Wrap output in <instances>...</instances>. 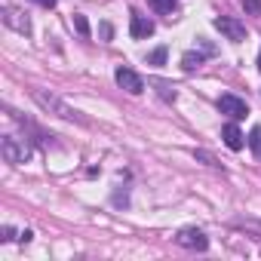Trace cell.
Instances as JSON below:
<instances>
[{
  "mask_svg": "<svg viewBox=\"0 0 261 261\" xmlns=\"http://www.w3.org/2000/svg\"><path fill=\"white\" fill-rule=\"evenodd\" d=\"M0 151H4L7 163H25L31 157V148L25 145V139H16V136H7L0 142Z\"/></svg>",
  "mask_w": 261,
  "mask_h": 261,
  "instance_id": "cell-1",
  "label": "cell"
},
{
  "mask_svg": "<svg viewBox=\"0 0 261 261\" xmlns=\"http://www.w3.org/2000/svg\"><path fill=\"white\" fill-rule=\"evenodd\" d=\"M212 25H215L227 40H233V43H243V40H246V25L237 22V19H230V16H215Z\"/></svg>",
  "mask_w": 261,
  "mask_h": 261,
  "instance_id": "cell-2",
  "label": "cell"
},
{
  "mask_svg": "<svg viewBox=\"0 0 261 261\" xmlns=\"http://www.w3.org/2000/svg\"><path fill=\"white\" fill-rule=\"evenodd\" d=\"M34 98H37V105L40 108H46V111H59V117H65V120H83L77 111H71L65 101H59L56 95H46V92H40V89H34Z\"/></svg>",
  "mask_w": 261,
  "mask_h": 261,
  "instance_id": "cell-3",
  "label": "cell"
},
{
  "mask_svg": "<svg viewBox=\"0 0 261 261\" xmlns=\"http://www.w3.org/2000/svg\"><path fill=\"white\" fill-rule=\"evenodd\" d=\"M218 111H221V114H227L230 120H243V117L249 114V105H246L243 98H237V95H230V92H227V95H221V98H218Z\"/></svg>",
  "mask_w": 261,
  "mask_h": 261,
  "instance_id": "cell-4",
  "label": "cell"
},
{
  "mask_svg": "<svg viewBox=\"0 0 261 261\" xmlns=\"http://www.w3.org/2000/svg\"><path fill=\"white\" fill-rule=\"evenodd\" d=\"M175 240H178V246H185V249H197V252H206V249H209L206 233L197 230V227H185V230H178Z\"/></svg>",
  "mask_w": 261,
  "mask_h": 261,
  "instance_id": "cell-5",
  "label": "cell"
},
{
  "mask_svg": "<svg viewBox=\"0 0 261 261\" xmlns=\"http://www.w3.org/2000/svg\"><path fill=\"white\" fill-rule=\"evenodd\" d=\"M117 83L126 89V92H133V95H139V92H145V80L136 74V71H129V68H117Z\"/></svg>",
  "mask_w": 261,
  "mask_h": 261,
  "instance_id": "cell-6",
  "label": "cell"
},
{
  "mask_svg": "<svg viewBox=\"0 0 261 261\" xmlns=\"http://www.w3.org/2000/svg\"><path fill=\"white\" fill-rule=\"evenodd\" d=\"M129 34H133L136 40H145V37L154 34V22L148 16H142V13H133L129 16Z\"/></svg>",
  "mask_w": 261,
  "mask_h": 261,
  "instance_id": "cell-7",
  "label": "cell"
},
{
  "mask_svg": "<svg viewBox=\"0 0 261 261\" xmlns=\"http://www.w3.org/2000/svg\"><path fill=\"white\" fill-rule=\"evenodd\" d=\"M0 16H4V22H7L13 31H19V34H31V22H28V16H25V13H19V10L7 7Z\"/></svg>",
  "mask_w": 261,
  "mask_h": 261,
  "instance_id": "cell-8",
  "label": "cell"
},
{
  "mask_svg": "<svg viewBox=\"0 0 261 261\" xmlns=\"http://www.w3.org/2000/svg\"><path fill=\"white\" fill-rule=\"evenodd\" d=\"M221 139H224V145H227L230 151H243V145H246V136L240 133L237 123H227V126L221 129Z\"/></svg>",
  "mask_w": 261,
  "mask_h": 261,
  "instance_id": "cell-9",
  "label": "cell"
},
{
  "mask_svg": "<svg viewBox=\"0 0 261 261\" xmlns=\"http://www.w3.org/2000/svg\"><path fill=\"white\" fill-rule=\"evenodd\" d=\"M200 65H203V56H200V53H185V56H181V68H185V71H197Z\"/></svg>",
  "mask_w": 261,
  "mask_h": 261,
  "instance_id": "cell-10",
  "label": "cell"
},
{
  "mask_svg": "<svg viewBox=\"0 0 261 261\" xmlns=\"http://www.w3.org/2000/svg\"><path fill=\"white\" fill-rule=\"evenodd\" d=\"M249 148H252V154L261 160V126H255L252 133H249Z\"/></svg>",
  "mask_w": 261,
  "mask_h": 261,
  "instance_id": "cell-11",
  "label": "cell"
},
{
  "mask_svg": "<svg viewBox=\"0 0 261 261\" xmlns=\"http://www.w3.org/2000/svg\"><path fill=\"white\" fill-rule=\"evenodd\" d=\"M148 4H151L157 13H163V16H169V13L175 10V0H148Z\"/></svg>",
  "mask_w": 261,
  "mask_h": 261,
  "instance_id": "cell-12",
  "label": "cell"
},
{
  "mask_svg": "<svg viewBox=\"0 0 261 261\" xmlns=\"http://www.w3.org/2000/svg\"><path fill=\"white\" fill-rule=\"evenodd\" d=\"M246 16H261V0H243Z\"/></svg>",
  "mask_w": 261,
  "mask_h": 261,
  "instance_id": "cell-13",
  "label": "cell"
},
{
  "mask_svg": "<svg viewBox=\"0 0 261 261\" xmlns=\"http://www.w3.org/2000/svg\"><path fill=\"white\" fill-rule=\"evenodd\" d=\"M148 62H151V65H157V68H160V65H166V46H160V49H154Z\"/></svg>",
  "mask_w": 261,
  "mask_h": 261,
  "instance_id": "cell-14",
  "label": "cell"
},
{
  "mask_svg": "<svg viewBox=\"0 0 261 261\" xmlns=\"http://www.w3.org/2000/svg\"><path fill=\"white\" fill-rule=\"evenodd\" d=\"M74 28H77L83 37H89V25H86V19H83V16H74Z\"/></svg>",
  "mask_w": 261,
  "mask_h": 261,
  "instance_id": "cell-15",
  "label": "cell"
},
{
  "mask_svg": "<svg viewBox=\"0 0 261 261\" xmlns=\"http://www.w3.org/2000/svg\"><path fill=\"white\" fill-rule=\"evenodd\" d=\"M34 4H40L43 10H53V7H56V0H34Z\"/></svg>",
  "mask_w": 261,
  "mask_h": 261,
  "instance_id": "cell-16",
  "label": "cell"
},
{
  "mask_svg": "<svg viewBox=\"0 0 261 261\" xmlns=\"http://www.w3.org/2000/svg\"><path fill=\"white\" fill-rule=\"evenodd\" d=\"M4 240H16V230L13 227H4Z\"/></svg>",
  "mask_w": 261,
  "mask_h": 261,
  "instance_id": "cell-17",
  "label": "cell"
},
{
  "mask_svg": "<svg viewBox=\"0 0 261 261\" xmlns=\"http://www.w3.org/2000/svg\"><path fill=\"white\" fill-rule=\"evenodd\" d=\"M258 71H261V53H258Z\"/></svg>",
  "mask_w": 261,
  "mask_h": 261,
  "instance_id": "cell-18",
  "label": "cell"
}]
</instances>
